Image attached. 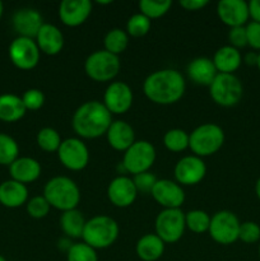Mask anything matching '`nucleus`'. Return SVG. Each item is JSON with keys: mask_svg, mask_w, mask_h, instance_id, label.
I'll return each instance as SVG.
<instances>
[{"mask_svg": "<svg viewBox=\"0 0 260 261\" xmlns=\"http://www.w3.org/2000/svg\"><path fill=\"white\" fill-rule=\"evenodd\" d=\"M244 61L250 66L256 65L257 64V53H254V51H251V53H247L246 55H245Z\"/></svg>", "mask_w": 260, "mask_h": 261, "instance_id": "a18cd8bd", "label": "nucleus"}, {"mask_svg": "<svg viewBox=\"0 0 260 261\" xmlns=\"http://www.w3.org/2000/svg\"><path fill=\"white\" fill-rule=\"evenodd\" d=\"M188 75L191 81L194 82L198 86H205L209 87L212 84V82L214 81V78L217 76L218 71H217L216 66L212 59L204 58H196L194 60L190 61V64L188 65Z\"/></svg>", "mask_w": 260, "mask_h": 261, "instance_id": "4be33fe9", "label": "nucleus"}, {"mask_svg": "<svg viewBox=\"0 0 260 261\" xmlns=\"http://www.w3.org/2000/svg\"><path fill=\"white\" fill-rule=\"evenodd\" d=\"M239 218L231 211H219L211 217L209 234L214 242L219 245H232L239 240Z\"/></svg>", "mask_w": 260, "mask_h": 261, "instance_id": "9d476101", "label": "nucleus"}, {"mask_svg": "<svg viewBox=\"0 0 260 261\" xmlns=\"http://www.w3.org/2000/svg\"><path fill=\"white\" fill-rule=\"evenodd\" d=\"M249 13L254 22L260 23V0H251L249 3Z\"/></svg>", "mask_w": 260, "mask_h": 261, "instance_id": "c03bdc74", "label": "nucleus"}, {"mask_svg": "<svg viewBox=\"0 0 260 261\" xmlns=\"http://www.w3.org/2000/svg\"><path fill=\"white\" fill-rule=\"evenodd\" d=\"M176 182L181 186L198 185L206 175V166L200 157L186 155L183 157L173 170Z\"/></svg>", "mask_w": 260, "mask_h": 261, "instance_id": "ddd939ff", "label": "nucleus"}, {"mask_svg": "<svg viewBox=\"0 0 260 261\" xmlns=\"http://www.w3.org/2000/svg\"><path fill=\"white\" fill-rule=\"evenodd\" d=\"M185 223L189 231L200 234L208 232L209 226H211V217L206 212L194 209L185 214Z\"/></svg>", "mask_w": 260, "mask_h": 261, "instance_id": "c756f323", "label": "nucleus"}, {"mask_svg": "<svg viewBox=\"0 0 260 261\" xmlns=\"http://www.w3.org/2000/svg\"><path fill=\"white\" fill-rule=\"evenodd\" d=\"M150 195L165 209H180L185 201V191L183 186L167 178L157 180Z\"/></svg>", "mask_w": 260, "mask_h": 261, "instance_id": "2eb2a0df", "label": "nucleus"}, {"mask_svg": "<svg viewBox=\"0 0 260 261\" xmlns=\"http://www.w3.org/2000/svg\"><path fill=\"white\" fill-rule=\"evenodd\" d=\"M120 228L114 218L107 216H97L86 222L83 231L84 244L94 250H103L112 246L117 240Z\"/></svg>", "mask_w": 260, "mask_h": 261, "instance_id": "20e7f679", "label": "nucleus"}, {"mask_svg": "<svg viewBox=\"0 0 260 261\" xmlns=\"http://www.w3.org/2000/svg\"><path fill=\"white\" fill-rule=\"evenodd\" d=\"M28 199V189L18 181L9 180L0 185V204L7 208H18L25 204Z\"/></svg>", "mask_w": 260, "mask_h": 261, "instance_id": "b1692460", "label": "nucleus"}, {"mask_svg": "<svg viewBox=\"0 0 260 261\" xmlns=\"http://www.w3.org/2000/svg\"><path fill=\"white\" fill-rule=\"evenodd\" d=\"M133 91L125 82H112L106 88L103 94V102L110 114H126L133 105Z\"/></svg>", "mask_w": 260, "mask_h": 261, "instance_id": "4468645a", "label": "nucleus"}, {"mask_svg": "<svg viewBox=\"0 0 260 261\" xmlns=\"http://www.w3.org/2000/svg\"><path fill=\"white\" fill-rule=\"evenodd\" d=\"M42 25V15L38 10L32 9V8H23V9L17 10L13 15V27L15 32L19 33V37L33 40Z\"/></svg>", "mask_w": 260, "mask_h": 261, "instance_id": "6ab92c4d", "label": "nucleus"}, {"mask_svg": "<svg viewBox=\"0 0 260 261\" xmlns=\"http://www.w3.org/2000/svg\"><path fill=\"white\" fill-rule=\"evenodd\" d=\"M163 144L170 152H184L189 148V134L183 129H171L163 137Z\"/></svg>", "mask_w": 260, "mask_h": 261, "instance_id": "2f4dec72", "label": "nucleus"}, {"mask_svg": "<svg viewBox=\"0 0 260 261\" xmlns=\"http://www.w3.org/2000/svg\"><path fill=\"white\" fill-rule=\"evenodd\" d=\"M138 190L133 178L120 175L110 182L107 188V198L112 205L117 208H127L137 200Z\"/></svg>", "mask_w": 260, "mask_h": 261, "instance_id": "dca6fc26", "label": "nucleus"}, {"mask_svg": "<svg viewBox=\"0 0 260 261\" xmlns=\"http://www.w3.org/2000/svg\"><path fill=\"white\" fill-rule=\"evenodd\" d=\"M180 7L184 8L189 12H196V10H201L209 4L208 0H181Z\"/></svg>", "mask_w": 260, "mask_h": 261, "instance_id": "37998d69", "label": "nucleus"}, {"mask_svg": "<svg viewBox=\"0 0 260 261\" xmlns=\"http://www.w3.org/2000/svg\"><path fill=\"white\" fill-rule=\"evenodd\" d=\"M121 69L119 56L106 50L92 53L84 63V71L94 82H110L119 74Z\"/></svg>", "mask_w": 260, "mask_h": 261, "instance_id": "0eeeda50", "label": "nucleus"}, {"mask_svg": "<svg viewBox=\"0 0 260 261\" xmlns=\"http://www.w3.org/2000/svg\"><path fill=\"white\" fill-rule=\"evenodd\" d=\"M256 66H257V69L260 70V51L257 53V64H256Z\"/></svg>", "mask_w": 260, "mask_h": 261, "instance_id": "09e8293b", "label": "nucleus"}, {"mask_svg": "<svg viewBox=\"0 0 260 261\" xmlns=\"http://www.w3.org/2000/svg\"><path fill=\"white\" fill-rule=\"evenodd\" d=\"M92 13L89 0H63L59 5V18L68 27L83 24Z\"/></svg>", "mask_w": 260, "mask_h": 261, "instance_id": "a211bd4d", "label": "nucleus"}, {"mask_svg": "<svg viewBox=\"0 0 260 261\" xmlns=\"http://www.w3.org/2000/svg\"><path fill=\"white\" fill-rule=\"evenodd\" d=\"M36 43L41 53L48 56H55L61 53L64 47V36L56 25L43 23L36 36Z\"/></svg>", "mask_w": 260, "mask_h": 261, "instance_id": "412c9836", "label": "nucleus"}, {"mask_svg": "<svg viewBox=\"0 0 260 261\" xmlns=\"http://www.w3.org/2000/svg\"><path fill=\"white\" fill-rule=\"evenodd\" d=\"M25 107L20 97L15 94L0 96V120L5 122H14L22 119L25 114Z\"/></svg>", "mask_w": 260, "mask_h": 261, "instance_id": "bb28decb", "label": "nucleus"}, {"mask_svg": "<svg viewBox=\"0 0 260 261\" xmlns=\"http://www.w3.org/2000/svg\"><path fill=\"white\" fill-rule=\"evenodd\" d=\"M239 240L245 244H255L260 240V227L255 222L247 221L241 223L239 232Z\"/></svg>", "mask_w": 260, "mask_h": 261, "instance_id": "4c0bfd02", "label": "nucleus"}, {"mask_svg": "<svg viewBox=\"0 0 260 261\" xmlns=\"http://www.w3.org/2000/svg\"><path fill=\"white\" fill-rule=\"evenodd\" d=\"M58 157L61 165L70 171H82L89 163V150L79 138H68L63 140L58 149Z\"/></svg>", "mask_w": 260, "mask_h": 261, "instance_id": "9b49d317", "label": "nucleus"}, {"mask_svg": "<svg viewBox=\"0 0 260 261\" xmlns=\"http://www.w3.org/2000/svg\"><path fill=\"white\" fill-rule=\"evenodd\" d=\"M247 37V45L254 50L260 51V23L250 22L245 25Z\"/></svg>", "mask_w": 260, "mask_h": 261, "instance_id": "a19ab883", "label": "nucleus"}, {"mask_svg": "<svg viewBox=\"0 0 260 261\" xmlns=\"http://www.w3.org/2000/svg\"><path fill=\"white\" fill-rule=\"evenodd\" d=\"M86 222L83 214L78 209L63 212L60 217V227L69 239H82Z\"/></svg>", "mask_w": 260, "mask_h": 261, "instance_id": "cd10ccee", "label": "nucleus"}, {"mask_svg": "<svg viewBox=\"0 0 260 261\" xmlns=\"http://www.w3.org/2000/svg\"><path fill=\"white\" fill-rule=\"evenodd\" d=\"M166 244L155 233L144 234L135 245L137 256L143 261H157L165 252Z\"/></svg>", "mask_w": 260, "mask_h": 261, "instance_id": "393cba45", "label": "nucleus"}, {"mask_svg": "<svg viewBox=\"0 0 260 261\" xmlns=\"http://www.w3.org/2000/svg\"><path fill=\"white\" fill-rule=\"evenodd\" d=\"M98 4H101V5H109V4H111V2H110V0H107V2H101V0H98Z\"/></svg>", "mask_w": 260, "mask_h": 261, "instance_id": "de8ad7c7", "label": "nucleus"}, {"mask_svg": "<svg viewBox=\"0 0 260 261\" xmlns=\"http://www.w3.org/2000/svg\"><path fill=\"white\" fill-rule=\"evenodd\" d=\"M19 154V147L12 137L0 133V165L10 166Z\"/></svg>", "mask_w": 260, "mask_h": 261, "instance_id": "72a5a7b5", "label": "nucleus"}, {"mask_svg": "<svg viewBox=\"0 0 260 261\" xmlns=\"http://www.w3.org/2000/svg\"><path fill=\"white\" fill-rule=\"evenodd\" d=\"M213 63L218 73L233 74L242 64L241 53L231 45L222 46L214 54Z\"/></svg>", "mask_w": 260, "mask_h": 261, "instance_id": "a878e982", "label": "nucleus"}, {"mask_svg": "<svg viewBox=\"0 0 260 261\" xmlns=\"http://www.w3.org/2000/svg\"><path fill=\"white\" fill-rule=\"evenodd\" d=\"M43 196L51 208L60 212L76 209L81 201V190L71 178L56 176L48 180L43 188Z\"/></svg>", "mask_w": 260, "mask_h": 261, "instance_id": "7ed1b4c3", "label": "nucleus"}, {"mask_svg": "<svg viewBox=\"0 0 260 261\" xmlns=\"http://www.w3.org/2000/svg\"><path fill=\"white\" fill-rule=\"evenodd\" d=\"M259 256H260V245H259Z\"/></svg>", "mask_w": 260, "mask_h": 261, "instance_id": "603ef678", "label": "nucleus"}, {"mask_svg": "<svg viewBox=\"0 0 260 261\" xmlns=\"http://www.w3.org/2000/svg\"><path fill=\"white\" fill-rule=\"evenodd\" d=\"M133 181H134V185L135 188H137L138 193L150 194L152 193L153 186L157 182V177L148 171V172L135 175L134 177H133Z\"/></svg>", "mask_w": 260, "mask_h": 261, "instance_id": "ea45409f", "label": "nucleus"}, {"mask_svg": "<svg viewBox=\"0 0 260 261\" xmlns=\"http://www.w3.org/2000/svg\"><path fill=\"white\" fill-rule=\"evenodd\" d=\"M155 161V148L147 140H135L134 144L124 152L122 167L133 176L148 172Z\"/></svg>", "mask_w": 260, "mask_h": 261, "instance_id": "6e6552de", "label": "nucleus"}, {"mask_svg": "<svg viewBox=\"0 0 260 261\" xmlns=\"http://www.w3.org/2000/svg\"><path fill=\"white\" fill-rule=\"evenodd\" d=\"M106 137L110 147L117 152H126L135 143L134 129L130 126V124L122 120L112 121L107 130Z\"/></svg>", "mask_w": 260, "mask_h": 261, "instance_id": "aec40b11", "label": "nucleus"}, {"mask_svg": "<svg viewBox=\"0 0 260 261\" xmlns=\"http://www.w3.org/2000/svg\"><path fill=\"white\" fill-rule=\"evenodd\" d=\"M150 25L152 23H150L149 18H147L142 13H137L127 19L126 33L133 37H143L149 32Z\"/></svg>", "mask_w": 260, "mask_h": 261, "instance_id": "f704fd0d", "label": "nucleus"}, {"mask_svg": "<svg viewBox=\"0 0 260 261\" xmlns=\"http://www.w3.org/2000/svg\"><path fill=\"white\" fill-rule=\"evenodd\" d=\"M3 9H4V8H3V3L0 2V18H2L3 15Z\"/></svg>", "mask_w": 260, "mask_h": 261, "instance_id": "8fccbe9b", "label": "nucleus"}, {"mask_svg": "<svg viewBox=\"0 0 260 261\" xmlns=\"http://www.w3.org/2000/svg\"><path fill=\"white\" fill-rule=\"evenodd\" d=\"M0 261H7V260H5V259H4V257H3V256H2V255H0Z\"/></svg>", "mask_w": 260, "mask_h": 261, "instance_id": "3c124183", "label": "nucleus"}, {"mask_svg": "<svg viewBox=\"0 0 260 261\" xmlns=\"http://www.w3.org/2000/svg\"><path fill=\"white\" fill-rule=\"evenodd\" d=\"M186 83L183 74L175 69H162L149 74L143 83V92L155 105L176 103L185 93Z\"/></svg>", "mask_w": 260, "mask_h": 261, "instance_id": "f257e3e1", "label": "nucleus"}, {"mask_svg": "<svg viewBox=\"0 0 260 261\" xmlns=\"http://www.w3.org/2000/svg\"><path fill=\"white\" fill-rule=\"evenodd\" d=\"M224 144V132L219 125H199L189 134V148L196 157H208L218 152Z\"/></svg>", "mask_w": 260, "mask_h": 261, "instance_id": "39448f33", "label": "nucleus"}, {"mask_svg": "<svg viewBox=\"0 0 260 261\" xmlns=\"http://www.w3.org/2000/svg\"><path fill=\"white\" fill-rule=\"evenodd\" d=\"M209 94L218 106H236L242 98L244 87L235 74L218 73L209 86Z\"/></svg>", "mask_w": 260, "mask_h": 261, "instance_id": "423d86ee", "label": "nucleus"}, {"mask_svg": "<svg viewBox=\"0 0 260 261\" xmlns=\"http://www.w3.org/2000/svg\"><path fill=\"white\" fill-rule=\"evenodd\" d=\"M172 7L171 0H142L139 2V9L142 14L149 19H157L163 17Z\"/></svg>", "mask_w": 260, "mask_h": 261, "instance_id": "7c9ffc66", "label": "nucleus"}, {"mask_svg": "<svg viewBox=\"0 0 260 261\" xmlns=\"http://www.w3.org/2000/svg\"><path fill=\"white\" fill-rule=\"evenodd\" d=\"M61 142L63 140H61L60 134L53 127H43L37 134V144L43 152H58Z\"/></svg>", "mask_w": 260, "mask_h": 261, "instance_id": "473e14b6", "label": "nucleus"}, {"mask_svg": "<svg viewBox=\"0 0 260 261\" xmlns=\"http://www.w3.org/2000/svg\"><path fill=\"white\" fill-rule=\"evenodd\" d=\"M228 41L231 43L232 47L235 48H242L247 46V37H246V30L244 27H235L231 28L228 32Z\"/></svg>", "mask_w": 260, "mask_h": 261, "instance_id": "79ce46f5", "label": "nucleus"}, {"mask_svg": "<svg viewBox=\"0 0 260 261\" xmlns=\"http://www.w3.org/2000/svg\"><path fill=\"white\" fill-rule=\"evenodd\" d=\"M255 193H256L257 199H259V200H260V177L257 178L256 184H255Z\"/></svg>", "mask_w": 260, "mask_h": 261, "instance_id": "49530a36", "label": "nucleus"}, {"mask_svg": "<svg viewBox=\"0 0 260 261\" xmlns=\"http://www.w3.org/2000/svg\"><path fill=\"white\" fill-rule=\"evenodd\" d=\"M154 228L165 244H175L185 232V213L181 209H163L155 218Z\"/></svg>", "mask_w": 260, "mask_h": 261, "instance_id": "1a4fd4ad", "label": "nucleus"}, {"mask_svg": "<svg viewBox=\"0 0 260 261\" xmlns=\"http://www.w3.org/2000/svg\"><path fill=\"white\" fill-rule=\"evenodd\" d=\"M9 56L12 63L22 70H31L38 65L41 51L35 40L27 37H17L9 46Z\"/></svg>", "mask_w": 260, "mask_h": 261, "instance_id": "f8f14e48", "label": "nucleus"}, {"mask_svg": "<svg viewBox=\"0 0 260 261\" xmlns=\"http://www.w3.org/2000/svg\"><path fill=\"white\" fill-rule=\"evenodd\" d=\"M20 98H22L25 110H31V111L40 110L43 106V103H45V94H43L42 91L37 88L25 91L23 97H20Z\"/></svg>", "mask_w": 260, "mask_h": 261, "instance_id": "58836bf2", "label": "nucleus"}, {"mask_svg": "<svg viewBox=\"0 0 260 261\" xmlns=\"http://www.w3.org/2000/svg\"><path fill=\"white\" fill-rule=\"evenodd\" d=\"M66 260L68 261H98L96 250L92 249L84 242L73 244L66 251Z\"/></svg>", "mask_w": 260, "mask_h": 261, "instance_id": "c9c22d12", "label": "nucleus"}, {"mask_svg": "<svg viewBox=\"0 0 260 261\" xmlns=\"http://www.w3.org/2000/svg\"><path fill=\"white\" fill-rule=\"evenodd\" d=\"M50 204L45 199V196H35L27 203V212L32 218L42 219L50 212Z\"/></svg>", "mask_w": 260, "mask_h": 261, "instance_id": "e433bc0d", "label": "nucleus"}, {"mask_svg": "<svg viewBox=\"0 0 260 261\" xmlns=\"http://www.w3.org/2000/svg\"><path fill=\"white\" fill-rule=\"evenodd\" d=\"M105 50L109 51L110 54L119 56L120 54L124 53L129 45V35L125 31L120 30V28H114V30L109 31L105 36L103 40Z\"/></svg>", "mask_w": 260, "mask_h": 261, "instance_id": "c85d7f7f", "label": "nucleus"}, {"mask_svg": "<svg viewBox=\"0 0 260 261\" xmlns=\"http://www.w3.org/2000/svg\"><path fill=\"white\" fill-rule=\"evenodd\" d=\"M12 180L23 184H31L41 176V165L38 161L31 157L17 158L9 166Z\"/></svg>", "mask_w": 260, "mask_h": 261, "instance_id": "5701e85b", "label": "nucleus"}, {"mask_svg": "<svg viewBox=\"0 0 260 261\" xmlns=\"http://www.w3.org/2000/svg\"><path fill=\"white\" fill-rule=\"evenodd\" d=\"M217 14L229 28L244 27L250 18L249 3L244 0H221L217 4Z\"/></svg>", "mask_w": 260, "mask_h": 261, "instance_id": "f3484780", "label": "nucleus"}, {"mask_svg": "<svg viewBox=\"0 0 260 261\" xmlns=\"http://www.w3.org/2000/svg\"><path fill=\"white\" fill-rule=\"evenodd\" d=\"M112 124V115L102 102L88 101L75 110L71 126L76 135L84 139H96L106 135Z\"/></svg>", "mask_w": 260, "mask_h": 261, "instance_id": "f03ea898", "label": "nucleus"}]
</instances>
